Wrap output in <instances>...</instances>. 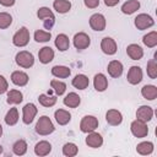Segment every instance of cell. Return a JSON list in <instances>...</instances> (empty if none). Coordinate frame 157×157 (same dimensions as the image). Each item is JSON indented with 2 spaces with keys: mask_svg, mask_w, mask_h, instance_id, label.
Returning <instances> with one entry per match:
<instances>
[{
  "mask_svg": "<svg viewBox=\"0 0 157 157\" xmlns=\"http://www.w3.org/2000/svg\"><path fill=\"white\" fill-rule=\"evenodd\" d=\"M50 87L53 88V91L58 94V96H61L65 93L66 91V83L60 81V80H52L50 81Z\"/></svg>",
  "mask_w": 157,
  "mask_h": 157,
  "instance_id": "obj_34",
  "label": "cell"
},
{
  "mask_svg": "<svg viewBox=\"0 0 157 157\" xmlns=\"http://www.w3.org/2000/svg\"><path fill=\"white\" fill-rule=\"evenodd\" d=\"M130 130H131V134L137 139H142V137L147 136V134H148V128H147L146 123L141 121L139 119H136L131 123Z\"/></svg>",
  "mask_w": 157,
  "mask_h": 157,
  "instance_id": "obj_5",
  "label": "cell"
},
{
  "mask_svg": "<svg viewBox=\"0 0 157 157\" xmlns=\"http://www.w3.org/2000/svg\"><path fill=\"white\" fill-rule=\"evenodd\" d=\"M134 23H135V27L137 29L142 31V29H147V28L152 27L155 25V21H153V18L150 15H147V13H140V15H137L135 17Z\"/></svg>",
  "mask_w": 157,
  "mask_h": 157,
  "instance_id": "obj_7",
  "label": "cell"
},
{
  "mask_svg": "<svg viewBox=\"0 0 157 157\" xmlns=\"http://www.w3.org/2000/svg\"><path fill=\"white\" fill-rule=\"evenodd\" d=\"M23 99V94L18 90H10L7 92V103L9 104H20Z\"/></svg>",
  "mask_w": 157,
  "mask_h": 157,
  "instance_id": "obj_29",
  "label": "cell"
},
{
  "mask_svg": "<svg viewBox=\"0 0 157 157\" xmlns=\"http://www.w3.org/2000/svg\"><path fill=\"white\" fill-rule=\"evenodd\" d=\"M17 121H18V110H17V108H10L9 112L5 115V123L9 126H12Z\"/></svg>",
  "mask_w": 157,
  "mask_h": 157,
  "instance_id": "obj_31",
  "label": "cell"
},
{
  "mask_svg": "<svg viewBox=\"0 0 157 157\" xmlns=\"http://www.w3.org/2000/svg\"><path fill=\"white\" fill-rule=\"evenodd\" d=\"M119 1H120V0H104V4H105L108 7H113V6H115Z\"/></svg>",
  "mask_w": 157,
  "mask_h": 157,
  "instance_id": "obj_44",
  "label": "cell"
},
{
  "mask_svg": "<svg viewBox=\"0 0 157 157\" xmlns=\"http://www.w3.org/2000/svg\"><path fill=\"white\" fill-rule=\"evenodd\" d=\"M98 128V119L93 115H86L81 119V123H80V130L82 132H91V131H94L96 129Z\"/></svg>",
  "mask_w": 157,
  "mask_h": 157,
  "instance_id": "obj_4",
  "label": "cell"
},
{
  "mask_svg": "<svg viewBox=\"0 0 157 157\" xmlns=\"http://www.w3.org/2000/svg\"><path fill=\"white\" fill-rule=\"evenodd\" d=\"M15 1L16 0H0V5H2L5 7H10V6L15 5Z\"/></svg>",
  "mask_w": 157,
  "mask_h": 157,
  "instance_id": "obj_43",
  "label": "cell"
},
{
  "mask_svg": "<svg viewBox=\"0 0 157 157\" xmlns=\"http://www.w3.org/2000/svg\"><path fill=\"white\" fill-rule=\"evenodd\" d=\"M55 47L60 50V52H65L70 48V40H69V37L64 33H60L56 36L55 38Z\"/></svg>",
  "mask_w": 157,
  "mask_h": 157,
  "instance_id": "obj_23",
  "label": "cell"
},
{
  "mask_svg": "<svg viewBox=\"0 0 157 157\" xmlns=\"http://www.w3.org/2000/svg\"><path fill=\"white\" fill-rule=\"evenodd\" d=\"M140 9V2L137 0H128L126 2H124L121 5V12L125 15H131L135 11H137Z\"/></svg>",
  "mask_w": 157,
  "mask_h": 157,
  "instance_id": "obj_26",
  "label": "cell"
},
{
  "mask_svg": "<svg viewBox=\"0 0 157 157\" xmlns=\"http://www.w3.org/2000/svg\"><path fill=\"white\" fill-rule=\"evenodd\" d=\"M37 16H38V18L42 20V21H44V20H47V18H55L53 11H52L49 7H45V6L39 7V10L37 11Z\"/></svg>",
  "mask_w": 157,
  "mask_h": 157,
  "instance_id": "obj_38",
  "label": "cell"
},
{
  "mask_svg": "<svg viewBox=\"0 0 157 157\" xmlns=\"http://www.w3.org/2000/svg\"><path fill=\"white\" fill-rule=\"evenodd\" d=\"M50 38H52V33H50V32H48V31L37 29V31L34 32V40H36V42L44 43V42L50 40Z\"/></svg>",
  "mask_w": 157,
  "mask_h": 157,
  "instance_id": "obj_36",
  "label": "cell"
},
{
  "mask_svg": "<svg viewBox=\"0 0 157 157\" xmlns=\"http://www.w3.org/2000/svg\"><path fill=\"white\" fill-rule=\"evenodd\" d=\"M1 153H2V146L0 145V155H1Z\"/></svg>",
  "mask_w": 157,
  "mask_h": 157,
  "instance_id": "obj_46",
  "label": "cell"
},
{
  "mask_svg": "<svg viewBox=\"0 0 157 157\" xmlns=\"http://www.w3.org/2000/svg\"><path fill=\"white\" fill-rule=\"evenodd\" d=\"M147 75L150 78H156L157 77V60L156 59H150L147 63Z\"/></svg>",
  "mask_w": 157,
  "mask_h": 157,
  "instance_id": "obj_39",
  "label": "cell"
},
{
  "mask_svg": "<svg viewBox=\"0 0 157 157\" xmlns=\"http://www.w3.org/2000/svg\"><path fill=\"white\" fill-rule=\"evenodd\" d=\"M105 17L102 15V13H93L91 17H90V27L93 29V31H104L105 28Z\"/></svg>",
  "mask_w": 157,
  "mask_h": 157,
  "instance_id": "obj_9",
  "label": "cell"
},
{
  "mask_svg": "<svg viewBox=\"0 0 157 157\" xmlns=\"http://www.w3.org/2000/svg\"><path fill=\"white\" fill-rule=\"evenodd\" d=\"M53 7L59 13H66L71 9V2L69 0H54Z\"/></svg>",
  "mask_w": 157,
  "mask_h": 157,
  "instance_id": "obj_28",
  "label": "cell"
},
{
  "mask_svg": "<svg viewBox=\"0 0 157 157\" xmlns=\"http://www.w3.org/2000/svg\"><path fill=\"white\" fill-rule=\"evenodd\" d=\"M93 86L96 88V91L98 92H103L107 90L108 87V78L105 77L104 74H96L94 75V78H93Z\"/></svg>",
  "mask_w": 157,
  "mask_h": 157,
  "instance_id": "obj_17",
  "label": "cell"
},
{
  "mask_svg": "<svg viewBox=\"0 0 157 157\" xmlns=\"http://www.w3.org/2000/svg\"><path fill=\"white\" fill-rule=\"evenodd\" d=\"M7 87H9V83H7L6 78L2 75H0V94L5 93L7 91Z\"/></svg>",
  "mask_w": 157,
  "mask_h": 157,
  "instance_id": "obj_41",
  "label": "cell"
},
{
  "mask_svg": "<svg viewBox=\"0 0 157 157\" xmlns=\"http://www.w3.org/2000/svg\"><path fill=\"white\" fill-rule=\"evenodd\" d=\"M54 129L55 128H54L53 121L47 115H42L38 119L37 124H36V132L39 134V135H42V136H45V135L52 134L54 131Z\"/></svg>",
  "mask_w": 157,
  "mask_h": 157,
  "instance_id": "obj_1",
  "label": "cell"
},
{
  "mask_svg": "<svg viewBox=\"0 0 157 157\" xmlns=\"http://www.w3.org/2000/svg\"><path fill=\"white\" fill-rule=\"evenodd\" d=\"M54 118L59 125H66L71 120V114L65 109H58L54 113Z\"/></svg>",
  "mask_w": 157,
  "mask_h": 157,
  "instance_id": "obj_25",
  "label": "cell"
},
{
  "mask_svg": "<svg viewBox=\"0 0 157 157\" xmlns=\"http://www.w3.org/2000/svg\"><path fill=\"white\" fill-rule=\"evenodd\" d=\"M37 107L33 103H27L25 104V107L22 108V120L25 124H31L33 121V119L37 115Z\"/></svg>",
  "mask_w": 157,
  "mask_h": 157,
  "instance_id": "obj_8",
  "label": "cell"
},
{
  "mask_svg": "<svg viewBox=\"0 0 157 157\" xmlns=\"http://www.w3.org/2000/svg\"><path fill=\"white\" fill-rule=\"evenodd\" d=\"M50 151H52V145L45 140L37 142L34 146V153L37 156H47L50 153Z\"/></svg>",
  "mask_w": 157,
  "mask_h": 157,
  "instance_id": "obj_20",
  "label": "cell"
},
{
  "mask_svg": "<svg viewBox=\"0 0 157 157\" xmlns=\"http://www.w3.org/2000/svg\"><path fill=\"white\" fill-rule=\"evenodd\" d=\"M101 49H102V52H103L104 54H107V55H113V54L117 53L118 47H117V43H115V40H114L113 38H110V37H104V38L102 39V42H101Z\"/></svg>",
  "mask_w": 157,
  "mask_h": 157,
  "instance_id": "obj_11",
  "label": "cell"
},
{
  "mask_svg": "<svg viewBox=\"0 0 157 157\" xmlns=\"http://www.w3.org/2000/svg\"><path fill=\"white\" fill-rule=\"evenodd\" d=\"M141 94L145 99L153 101L157 98V87L153 85H145L141 88Z\"/></svg>",
  "mask_w": 157,
  "mask_h": 157,
  "instance_id": "obj_27",
  "label": "cell"
},
{
  "mask_svg": "<svg viewBox=\"0 0 157 157\" xmlns=\"http://www.w3.org/2000/svg\"><path fill=\"white\" fill-rule=\"evenodd\" d=\"M86 145L88 147H92V148H98L103 145V137L101 134L96 132V131H91L88 132L87 137H86Z\"/></svg>",
  "mask_w": 157,
  "mask_h": 157,
  "instance_id": "obj_12",
  "label": "cell"
},
{
  "mask_svg": "<svg viewBox=\"0 0 157 157\" xmlns=\"http://www.w3.org/2000/svg\"><path fill=\"white\" fill-rule=\"evenodd\" d=\"M85 6L88 9H96L99 5V0H83Z\"/></svg>",
  "mask_w": 157,
  "mask_h": 157,
  "instance_id": "obj_42",
  "label": "cell"
},
{
  "mask_svg": "<svg viewBox=\"0 0 157 157\" xmlns=\"http://www.w3.org/2000/svg\"><path fill=\"white\" fill-rule=\"evenodd\" d=\"M28 42H29V31L26 27H21L12 37V43L20 48L26 47Z\"/></svg>",
  "mask_w": 157,
  "mask_h": 157,
  "instance_id": "obj_3",
  "label": "cell"
},
{
  "mask_svg": "<svg viewBox=\"0 0 157 157\" xmlns=\"http://www.w3.org/2000/svg\"><path fill=\"white\" fill-rule=\"evenodd\" d=\"M142 42L146 47L148 48H155L157 45V32L156 31H152V32H148L147 34L144 36L142 38Z\"/></svg>",
  "mask_w": 157,
  "mask_h": 157,
  "instance_id": "obj_32",
  "label": "cell"
},
{
  "mask_svg": "<svg viewBox=\"0 0 157 157\" xmlns=\"http://www.w3.org/2000/svg\"><path fill=\"white\" fill-rule=\"evenodd\" d=\"M72 43H74V47L77 49V50H83L86 48L90 47L91 44V38L87 33L85 32H78L74 36V39H72Z\"/></svg>",
  "mask_w": 157,
  "mask_h": 157,
  "instance_id": "obj_6",
  "label": "cell"
},
{
  "mask_svg": "<svg viewBox=\"0 0 157 157\" xmlns=\"http://www.w3.org/2000/svg\"><path fill=\"white\" fill-rule=\"evenodd\" d=\"M28 80H29L28 78V75L26 72H23V71L17 70V71H13L11 74V81L16 86H20V87L26 86L28 83Z\"/></svg>",
  "mask_w": 157,
  "mask_h": 157,
  "instance_id": "obj_15",
  "label": "cell"
},
{
  "mask_svg": "<svg viewBox=\"0 0 157 157\" xmlns=\"http://www.w3.org/2000/svg\"><path fill=\"white\" fill-rule=\"evenodd\" d=\"M15 61L16 64L20 66V67H23V69H29L33 66L34 64V56L32 53L27 52V50H21L16 54L15 56Z\"/></svg>",
  "mask_w": 157,
  "mask_h": 157,
  "instance_id": "obj_2",
  "label": "cell"
},
{
  "mask_svg": "<svg viewBox=\"0 0 157 157\" xmlns=\"http://www.w3.org/2000/svg\"><path fill=\"white\" fill-rule=\"evenodd\" d=\"M136 151L137 153L142 155V156H147V155H151L153 152V144L151 141H144V142H140L137 146H136Z\"/></svg>",
  "mask_w": 157,
  "mask_h": 157,
  "instance_id": "obj_30",
  "label": "cell"
},
{
  "mask_svg": "<svg viewBox=\"0 0 157 157\" xmlns=\"http://www.w3.org/2000/svg\"><path fill=\"white\" fill-rule=\"evenodd\" d=\"M126 54L132 60H140L144 56V50L139 44H130L126 48Z\"/></svg>",
  "mask_w": 157,
  "mask_h": 157,
  "instance_id": "obj_19",
  "label": "cell"
},
{
  "mask_svg": "<svg viewBox=\"0 0 157 157\" xmlns=\"http://www.w3.org/2000/svg\"><path fill=\"white\" fill-rule=\"evenodd\" d=\"M38 101L43 107H48L49 108V107H53L56 103V97L49 96V94H39Z\"/></svg>",
  "mask_w": 157,
  "mask_h": 157,
  "instance_id": "obj_37",
  "label": "cell"
},
{
  "mask_svg": "<svg viewBox=\"0 0 157 157\" xmlns=\"http://www.w3.org/2000/svg\"><path fill=\"white\" fill-rule=\"evenodd\" d=\"M38 59L42 64H49L54 59V50L50 47H43L38 52Z\"/></svg>",
  "mask_w": 157,
  "mask_h": 157,
  "instance_id": "obj_18",
  "label": "cell"
},
{
  "mask_svg": "<svg viewBox=\"0 0 157 157\" xmlns=\"http://www.w3.org/2000/svg\"><path fill=\"white\" fill-rule=\"evenodd\" d=\"M123 64L119 61V60H112L109 64H108V67H107V70H108V74L112 76V77H114V78H118L119 76H121V74H123Z\"/></svg>",
  "mask_w": 157,
  "mask_h": 157,
  "instance_id": "obj_16",
  "label": "cell"
},
{
  "mask_svg": "<svg viewBox=\"0 0 157 157\" xmlns=\"http://www.w3.org/2000/svg\"><path fill=\"white\" fill-rule=\"evenodd\" d=\"M77 152H78V147L72 142H67L63 146V153L66 157H74L77 155Z\"/></svg>",
  "mask_w": 157,
  "mask_h": 157,
  "instance_id": "obj_35",
  "label": "cell"
},
{
  "mask_svg": "<svg viewBox=\"0 0 157 157\" xmlns=\"http://www.w3.org/2000/svg\"><path fill=\"white\" fill-rule=\"evenodd\" d=\"M12 23V16L7 12H0V29H5L10 27Z\"/></svg>",
  "mask_w": 157,
  "mask_h": 157,
  "instance_id": "obj_40",
  "label": "cell"
},
{
  "mask_svg": "<svg viewBox=\"0 0 157 157\" xmlns=\"http://www.w3.org/2000/svg\"><path fill=\"white\" fill-rule=\"evenodd\" d=\"M88 85H90V80L83 74H78L72 78V86L77 90H85L88 87Z\"/></svg>",
  "mask_w": 157,
  "mask_h": 157,
  "instance_id": "obj_21",
  "label": "cell"
},
{
  "mask_svg": "<svg viewBox=\"0 0 157 157\" xmlns=\"http://www.w3.org/2000/svg\"><path fill=\"white\" fill-rule=\"evenodd\" d=\"M1 135H2V126H1V124H0V137H1Z\"/></svg>",
  "mask_w": 157,
  "mask_h": 157,
  "instance_id": "obj_45",
  "label": "cell"
},
{
  "mask_svg": "<svg viewBox=\"0 0 157 157\" xmlns=\"http://www.w3.org/2000/svg\"><path fill=\"white\" fill-rule=\"evenodd\" d=\"M12 152L17 156H23L27 152V142L25 140H17L13 145H12Z\"/></svg>",
  "mask_w": 157,
  "mask_h": 157,
  "instance_id": "obj_33",
  "label": "cell"
},
{
  "mask_svg": "<svg viewBox=\"0 0 157 157\" xmlns=\"http://www.w3.org/2000/svg\"><path fill=\"white\" fill-rule=\"evenodd\" d=\"M80 103H81V97L75 92L67 93L64 98V104L69 108H76L80 105Z\"/></svg>",
  "mask_w": 157,
  "mask_h": 157,
  "instance_id": "obj_22",
  "label": "cell"
},
{
  "mask_svg": "<svg viewBox=\"0 0 157 157\" xmlns=\"http://www.w3.org/2000/svg\"><path fill=\"white\" fill-rule=\"evenodd\" d=\"M126 80L130 85H137L142 81V70L140 66H131L128 71Z\"/></svg>",
  "mask_w": 157,
  "mask_h": 157,
  "instance_id": "obj_10",
  "label": "cell"
},
{
  "mask_svg": "<svg viewBox=\"0 0 157 157\" xmlns=\"http://www.w3.org/2000/svg\"><path fill=\"white\" fill-rule=\"evenodd\" d=\"M105 120L109 125H113V126H117L119 124H121L123 121V115L119 110L117 109H109L107 113H105Z\"/></svg>",
  "mask_w": 157,
  "mask_h": 157,
  "instance_id": "obj_14",
  "label": "cell"
},
{
  "mask_svg": "<svg viewBox=\"0 0 157 157\" xmlns=\"http://www.w3.org/2000/svg\"><path fill=\"white\" fill-rule=\"evenodd\" d=\"M152 117H153V109L150 105H141L136 110V119L141 121L147 123L152 119Z\"/></svg>",
  "mask_w": 157,
  "mask_h": 157,
  "instance_id": "obj_13",
  "label": "cell"
},
{
  "mask_svg": "<svg viewBox=\"0 0 157 157\" xmlns=\"http://www.w3.org/2000/svg\"><path fill=\"white\" fill-rule=\"evenodd\" d=\"M52 74L58 78H66L71 75V70L64 65H55L52 67Z\"/></svg>",
  "mask_w": 157,
  "mask_h": 157,
  "instance_id": "obj_24",
  "label": "cell"
}]
</instances>
